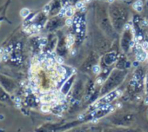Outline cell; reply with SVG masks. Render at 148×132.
I'll return each mask as SVG.
<instances>
[{"mask_svg": "<svg viewBox=\"0 0 148 132\" xmlns=\"http://www.w3.org/2000/svg\"><path fill=\"white\" fill-rule=\"evenodd\" d=\"M56 60H57L58 63H59V64H61V63H64V59H63L61 56H57V57H56Z\"/></svg>", "mask_w": 148, "mask_h": 132, "instance_id": "cell-6", "label": "cell"}, {"mask_svg": "<svg viewBox=\"0 0 148 132\" xmlns=\"http://www.w3.org/2000/svg\"><path fill=\"white\" fill-rule=\"evenodd\" d=\"M76 7H77L78 9H81V8H83V7H84V4H83V2H78V3L76 4Z\"/></svg>", "mask_w": 148, "mask_h": 132, "instance_id": "cell-5", "label": "cell"}, {"mask_svg": "<svg viewBox=\"0 0 148 132\" xmlns=\"http://www.w3.org/2000/svg\"><path fill=\"white\" fill-rule=\"evenodd\" d=\"M108 1H109L110 3H112V2H113V1H114V0H108Z\"/></svg>", "mask_w": 148, "mask_h": 132, "instance_id": "cell-12", "label": "cell"}, {"mask_svg": "<svg viewBox=\"0 0 148 132\" xmlns=\"http://www.w3.org/2000/svg\"><path fill=\"white\" fill-rule=\"evenodd\" d=\"M70 8H71V7H70ZM70 8H69V9H66L67 11H66V13H65V14H66L68 17H71V16L72 15V13H73V11H72L71 9H70Z\"/></svg>", "mask_w": 148, "mask_h": 132, "instance_id": "cell-4", "label": "cell"}, {"mask_svg": "<svg viewBox=\"0 0 148 132\" xmlns=\"http://www.w3.org/2000/svg\"><path fill=\"white\" fill-rule=\"evenodd\" d=\"M92 70H93V71H94L95 73H98V72H99L100 68H99V65H95V66H93Z\"/></svg>", "mask_w": 148, "mask_h": 132, "instance_id": "cell-3", "label": "cell"}, {"mask_svg": "<svg viewBox=\"0 0 148 132\" xmlns=\"http://www.w3.org/2000/svg\"><path fill=\"white\" fill-rule=\"evenodd\" d=\"M133 7L136 11L139 12L142 10V2L141 1H137L134 5H133Z\"/></svg>", "mask_w": 148, "mask_h": 132, "instance_id": "cell-1", "label": "cell"}, {"mask_svg": "<svg viewBox=\"0 0 148 132\" xmlns=\"http://www.w3.org/2000/svg\"><path fill=\"white\" fill-rule=\"evenodd\" d=\"M125 28L128 30V29L130 28V25H129V24H125Z\"/></svg>", "mask_w": 148, "mask_h": 132, "instance_id": "cell-11", "label": "cell"}, {"mask_svg": "<svg viewBox=\"0 0 148 132\" xmlns=\"http://www.w3.org/2000/svg\"><path fill=\"white\" fill-rule=\"evenodd\" d=\"M49 10H50V8H49V5H46V6L45 7V9H44V12H45V13H48Z\"/></svg>", "mask_w": 148, "mask_h": 132, "instance_id": "cell-10", "label": "cell"}, {"mask_svg": "<svg viewBox=\"0 0 148 132\" xmlns=\"http://www.w3.org/2000/svg\"><path fill=\"white\" fill-rule=\"evenodd\" d=\"M29 13H30V11H29L28 9H23V10L21 11V16L24 17V18L27 17V16L29 15Z\"/></svg>", "mask_w": 148, "mask_h": 132, "instance_id": "cell-2", "label": "cell"}, {"mask_svg": "<svg viewBox=\"0 0 148 132\" xmlns=\"http://www.w3.org/2000/svg\"><path fill=\"white\" fill-rule=\"evenodd\" d=\"M66 9L65 8H64V9H62L61 11H60V12H59V17H63L64 16V13H66Z\"/></svg>", "mask_w": 148, "mask_h": 132, "instance_id": "cell-7", "label": "cell"}, {"mask_svg": "<svg viewBox=\"0 0 148 132\" xmlns=\"http://www.w3.org/2000/svg\"><path fill=\"white\" fill-rule=\"evenodd\" d=\"M148 47V42H144L143 44H142V48L143 49H146Z\"/></svg>", "mask_w": 148, "mask_h": 132, "instance_id": "cell-8", "label": "cell"}, {"mask_svg": "<svg viewBox=\"0 0 148 132\" xmlns=\"http://www.w3.org/2000/svg\"><path fill=\"white\" fill-rule=\"evenodd\" d=\"M72 24V20L71 19V18H68L67 20H66V24L67 25H71Z\"/></svg>", "mask_w": 148, "mask_h": 132, "instance_id": "cell-9", "label": "cell"}]
</instances>
